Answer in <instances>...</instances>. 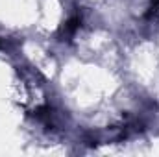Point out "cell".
I'll list each match as a JSON object with an SVG mask.
<instances>
[{
    "mask_svg": "<svg viewBox=\"0 0 159 157\" xmlns=\"http://www.w3.org/2000/svg\"><path fill=\"white\" fill-rule=\"evenodd\" d=\"M159 7V0H152V11H156Z\"/></svg>",
    "mask_w": 159,
    "mask_h": 157,
    "instance_id": "6da1fadb",
    "label": "cell"
}]
</instances>
